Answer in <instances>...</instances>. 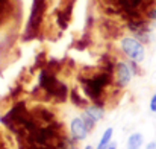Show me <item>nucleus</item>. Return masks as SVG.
I'll return each instance as SVG.
<instances>
[{"mask_svg": "<svg viewBox=\"0 0 156 149\" xmlns=\"http://www.w3.org/2000/svg\"><path fill=\"white\" fill-rule=\"evenodd\" d=\"M115 79H117V82L121 87H126L130 82V79H132V70H130V67L126 62L120 61L117 64V67H115Z\"/></svg>", "mask_w": 156, "mask_h": 149, "instance_id": "obj_2", "label": "nucleus"}, {"mask_svg": "<svg viewBox=\"0 0 156 149\" xmlns=\"http://www.w3.org/2000/svg\"><path fill=\"white\" fill-rule=\"evenodd\" d=\"M85 149H94V148H93V146H87Z\"/></svg>", "mask_w": 156, "mask_h": 149, "instance_id": "obj_10", "label": "nucleus"}, {"mask_svg": "<svg viewBox=\"0 0 156 149\" xmlns=\"http://www.w3.org/2000/svg\"><path fill=\"white\" fill-rule=\"evenodd\" d=\"M0 149H3V148H2V146H0Z\"/></svg>", "mask_w": 156, "mask_h": 149, "instance_id": "obj_11", "label": "nucleus"}, {"mask_svg": "<svg viewBox=\"0 0 156 149\" xmlns=\"http://www.w3.org/2000/svg\"><path fill=\"white\" fill-rule=\"evenodd\" d=\"M85 116H87V117H90L91 120L97 122V120H100V119L103 117V110H102L100 106H97V105H91V106H88V108H87Z\"/></svg>", "mask_w": 156, "mask_h": 149, "instance_id": "obj_4", "label": "nucleus"}, {"mask_svg": "<svg viewBox=\"0 0 156 149\" xmlns=\"http://www.w3.org/2000/svg\"><path fill=\"white\" fill-rule=\"evenodd\" d=\"M143 142H144L143 136H141L140 132H135V134H132V136L129 137V140H127V149H140L143 146Z\"/></svg>", "mask_w": 156, "mask_h": 149, "instance_id": "obj_5", "label": "nucleus"}, {"mask_svg": "<svg viewBox=\"0 0 156 149\" xmlns=\"http://www.w3.org/2000/svg\"><path fill=\"white\" fill-rule=\"evenodd\" d=\"M105 149H117V143H111L108 148H105Z\"/></svg>", "mask_w": 156, "mask_h": 149, "instance_id": "obj_9", "label": "nucleus"}, {"mask_svg": "<svg viewBox=\"0 0 156 149\" xmlns=\"http://www.w3.org/2000/svg\"><path fill=\"white\" fill-rule=\"evenodd\" d=\"M146 149H156V142H150V143L146 146Z\"/></svg>", "mask_w": 156, "mask_h": 149, "instance_id": "obj_8", "label": "nucleus"}, {"mask_svg": "<svg viewBox=\"0 0 156 149\" xmlns=\"http://www.w3.org/2000/svg\"><path fill=\"white\" fill-rule=\"evenodd\" d=\"M150 111H153V113H156V93L152 96V99H150Z\"/></svg>", "mask_w": 156, "mask_h": 149, "instance_id": "obj_7", "label": "nucleus"}, {"mask_svg": "<svg viewBox=\"0 0 156 149\" xmlns=\"http://www.w3.org/2000/svg\"><path fill=\"white\" fill-rule=\"evenodd\" d=\"M112 132H114V129H112V128H108V129L105 131V132H103V136H102V139H100V143H99V146H97V149H105V148H108V146L111 145Z\"/></svg>", "mask_w": 156, "mask_h": 149, "instance_id": "obj_6", "label": "nucleus"}, {"mask_svg": "<svg viewBox=\"0 0 156 149\" xmlns=\"http://www.w3.org/2000/svg\"><path fill=\"white\" fill-rule=\"evenodd\" d=\"M70 129H71V136H73L74 140H83L88 134V126H87V123L82 117L73 119L71 125H70Z\"/></svg>", "mask_w": 156, "mask_h": 149, "instance_id": "obj_3", "label": "nucleus"}, {"mask_svg": "<svg viewBox=\"0 0 156 149\" xmlns=\"http://www.w3.org/2000/svg\"><path fill=\"white\" fill-rule=\"evenodd\" d=\"M120 44H121V49L127 55L129 59H132L133 62L144 61V58H146V49H144V46H143L141 41H138L136 38H132V37H124Z\"/></svg>", "mask_w": 156, "mask_h": 149, "instance_id": "obj_1", "label": "nucleus"}]
</instances>
